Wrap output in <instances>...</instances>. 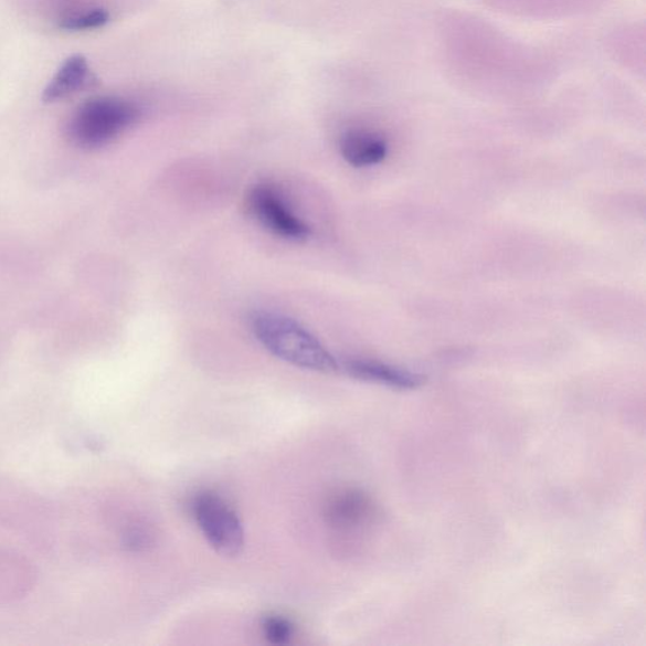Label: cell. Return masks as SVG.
<instances>
[{
	"label": "cell",
	"instance_id": "1",
	"mask_svg": "<svg viewBox=\"0 0 646 646\" xmlns=\"http://www.w3.org/2000/svg\"><path fill=\"white\" fill-rule=\"evenodd\" d=\"M252 327L256 340L290 366L326 374L340 370L332 353L294 318L260 313L253 317Z\"/></svg>",
	"mask_w": 646,
	"mask_h": 646
},
{
	"label": "cell",
	"instance_id": "2",
	"mask_svg": "<svg viewBox=\"0 0 646 646\" xmlns=\"http://www.w3.org/2000/svg\"><path fill=\"white\" fill-rule=\"evenodd\" d=\"M139 117L140 110L135 103L118 96H96L75 110L67 135L78 148L97 149L120 137Z\"/></svg>",
	"mask_w": 646,
	"mask_h": 646
},
{
	"label": "cell",
	"instance_id": "3",
	"mask_svg": "<svg viewBox=\"0 0 646 646\" xmlns=\"http://www.w3.org/2000/svg\"><path fill=\"white\" fill-rule=\"evenodd\" d=\"M192 512L212 550L227 559L243 552L245 533L242 520L219 494H199L192 502Z\"/></svg>",
	"mask_w": 646,
	"mask_h": 646
},
{
	"label": "cell",
	"instance_id": "4",
	"mask_svg": "<svg viewBox=\"0 0 646 646\" xmlns=\"http://www.w3.org/2000/svg\"><path fill=\"white\" fill-rule=\"evenodd\" d=\"M251 214L274 235L287 241H306L311 229L292 212L280 192L273 186L256 184L247 193Z\"/></svg>",
	"mask_w": 646,
	"mask_h": 646
},
{
	"label": "cell",
	"instance_id": "5",
	"mask_svg": "<svg viewBox=\"0 0 646 646\" xmlns=\"http://www.w3.org/2000/svg\"><path fill=\"white\" fill-rule=\"evenodd\" d=\"M96 85L97 78L92 73L86 57L73 55L62 64L56 75L51 78L43 91L42 100L47 104L65 100L67 97Z\"/></svg>",
	"mask_w": 646,
	"mask_h": 646
},
{
	"label": "cell",
	"instance_id": "6",
	"mask_svg": "<svg viewBox=\"0 0 646 646\" xmlns=\"http://www.w3.org/2000/svg\"><path fill=\"white\" fill-rule=\"evenodd\" d=\"M342 366L349 375L364 382L403 389V391H410L423 384L422 375L375 360L351 359L345 361Z\"/></svg>",
	"mask_w": 646,
	"mask_h": 646
},
{
	"label": "cell",
	"instance_id": "7",
	"mask_svg": "<svg viewBox=\"0 0 646 646\" xmlns=\"http://www.w3.org/2000/svg\"><path fill=\"white\" fill-rule=\"evenodd\" d=\"M341 155L349 165L362 168L383 162L388 155L385 140L368 130H350L340 141Z\"/></svg>",
	"mask_w": 646,
	"mask_h": 646
},
{
	"label": "cell",
	"instance_id": "8",
	"mask_svg": "<svg viewBox=\"0 0 646 646\" xmlns=\"http://www.w3.org/2000/svg\"><path fill=\"white\" fill-rule=\"evenodd\" d=\"M33 576L30 563L0 550V603L22 597L32 586Z\"/></svg>",
	"mask_w": 646,
	"mask_h": 646
},
{
	"label": "cell",
	"instance_id": "9",
	"mask_svg": "<svg viewBox=\"0 0 646 646\" xmlns=\"http://www.w3.org/2000/svg\"><path fill=\"white\" fill-rule=\"evenodd\" d=\"M371 510V504L364 495L347 493L332 502L330 518L336 525L356 527L370 517Z\"/></svg>",
	"mask_w": 646,
	"mask_h": 646
},
{
	"label": "cell",
	"instance_id": "10",
	"mask_svg": "<svg viewBox=\"0 0 646 646\" xmlns=\"http://www.w3.org/2000/svg\"><path fill=\"white\" fill-rule=\"evenodd\" d=\"M110 15L105 9L97 8L92 11L75 13L62 18L60 21V29L68 32H78L100 29V27L108 23Z\"/></svg>",
	"mask_w": 646,
	"mask_h": 646
},
{
	"label": "cell",
	"instance_id": "11",
	"mask_svg": "<svg viewBox=\"0 0 646 646\" xmlns=\"http://www.w3.org/2000/svg\"><path fill=\"white\" fill-rule=\"evenodd\" d=\"M262 629L265 639L276 645L289 643L295 633L294 624L288 618L277 615L265 617Z\"/></svg>",
	"mask_w": 646,
	"mask_h": 646
}]
</instances>
